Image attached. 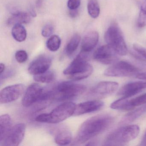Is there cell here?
Masks as SVG:
<instances>
[{"label": "cell", "mask_w": 146, "mask_h": 146, "mask_svg": "<svg viewBox=\"0 0 146 146\" xmlns=\"http://www.w3.org/2000/svg\"><path fill=\"white\" fill-rule=\"evenodd\" d=\"M15 58L18 63H24L28 59V54L24 50H19L16 53Z\"/></svg>", "instance_id": "f1b7e54d"}, {"label": "cell", "mask_w": 146, "mask_h": 146, "mask_svg": "<svg viewBox=\"0 0 146 146\" xmlns=\"http://www.w3.org/2000/svg\"><path fill=\"white\" fill-rule=\"evenodd\" d=\"M104 102L94 100L82 102L76 105L73 115L79 116L99 111L104 106Z\"/></svg>", "instance_id": "9a60e30c"}, {"label": "cell", "mask_w": 146, "mask_h": 146, "mask_svg": "<svg viewBox=\"0 0 146 146\" xmlns=\"http://www.w3.org/2000/svg\"><path fill=\"white\" fill-rule=\"evenodd\" d=\"M86 89V87L82 84L69 81L61 82L48 90L44 89L42 100L65 101L82 94Z\"/></svg>", "instance_id": "7a4b0ae2"}, {"label": "cell", "mask_w": 146, "mask_h": 146, "mask_svg": "<svg viewBox=\"0 0 146 146\" xmlns=\"http://www.w3.org/2000/svg\"><path fill=\"white\" fill-rule=\"evenodd\" d=\"M25 86L23 84H16L3 88L0 93L1 104H6L15 101L23 94Z\"/></svg>", "instance_id": "30bf717a"}, {"label": "cell", "mask_w": 146, "mask_h": 146, "mask_svg": "<svg viewBox=\"0 0 146 146\" xmlns=\"http://www.w3.org/2000/svg\"><path fill=\"white\" fill-rule=\"evenodd\" d=\"M52 59L48 55H40L34 60L30 64L28 71L31 75L42 74L48 70L52 64Z\"/></svg>", "instance_id": "4fadbf2b"}, {"label": "cell", "mask_w": 146, "mask_h": 146, "mask_svg": "<svg viewBox=\"0 0 146 146\" xmlns=\"http://www.w3.org/2000/svg\"><path fill=\"white\" fill-rule=\"evenodd\" d=\"M76 104L72 102H65L55 108L50 113H43L37 116V122L56 124L62 122L74 114Z\"/></svg>", "instance_id": "5b68a950"}, {"label": "cell", "mask_w": 146, "mask_h": 146, "mask_svg": "<svg viewBox=\"0 0 146 146\" xmlns=\"http://www.w3.org/2000/svg\"><path fill=\"white\" fill-rule=\"evenodd\" d=\"M31 21V15L23 12H19L13 13L7 21L8 25H14L16 24H28Z\"/></svg>", "instance_id": "d6986e66"}, {"label": "cell", "mask_w": 146, "mask_h": 146, "mask_svg": "<svg viewBox=\"0 0 146 146\" xmlns=\"http://www.w3.org/2000/svg\"><path fill=\"white\" fill-rule=\"evenodd\" d=\"M54 29V28L53 25L51 23H48L42 28V35L45 37H49L53 33Z\"/></svg>", "instance_id": "f546056e"}, {"label": "cell", "mask_w": 146, "mask_h": 146, "mask_svg": "<svg viewBox=\"0 0 146 146\" xmlns=\"http://www.w3.org/2000/svg\"><path fill=\"white\" fill-rule=\"evenodd\" d=\"M88 11L89 15L94 19L99 17L100 12V6L97 0H89L88 4Z\"/></svg>", "instance_id": "484cf974"}, {"label": "cell", "mask_w": 146, "mask_h": 146, "mask_svg": "<svg viewBox=\"0 0 146 146\" xmlns=\"http://www.w3.org/2000/svg\"><path fill=\"white\" fill-rule=\"evenodd\" d=\"M131 105L134 108L146 104V93L134 99H131Z\"/></svg>", "instance_id": "83f0119b"}, {"label": "cell", "mask_w": 146, "mask_h": 146, "mask_svg": "<svg viewBox=\"0 0 146 146\" xmlns=\"http://www.w3.org/2000/svg\"><path fill=\"white\" fill-rule=\"evenodd\" d=\"M140 7V12L137 19V25L139 28L146 26V0H137Z\"/></svg>", "instance_id": "603a6c76"}, {"label": "cell", "mask_w": 146, "mask_h": 146, "mask_svg": "<svg viewBox=\"0 0 146 146\" xmlns=\"http://www.w3.org/2000/svg\"><path fill=\"white\" fill-rule=\"evenodd\" d=\"M146 111V106L141 107L125 115L119 122L120 125H126L140 117Z\"/></svg>", "instance_id": "ffe728a7"}, {"label": "cell", "mask_w": 146, "mask_h": 146, "mask_svg": "<svg viewBox=\"0 0 146 146\" xmlns=\"http://www.w3.org/2000/svg\"><path fill=\"white\" fill-rule=\"evenodd\" d=\"M135 77L138 79L146 81V72L138 73Z\"/></svg>", "instance_id": "d6a6232c"}, {"label": "cell", "mask_w": 146, "mask_h": 146, "mask_svg": "<svg viewBox=\"0 0 146 146\" xmlns=\"http://www.w3.org/2000/svg\"><path fill=\"white\" fill-rule=\"evenodd\" d=\"M99 33L96 31L89 32L84 37L82 43V51L89 53L95 48L99 41Z\"/></svg>", "instance_id": "e0dca14e"}, {"label": "cell", "mask_w": 146, "mask_h": 146, "mask_svg": "<svg viewBox=\"0 0 146 146\" xmlns=\"http://www.w3.org/2000/svg\"><path fill=\"white\" fill-rule=\"evenodd\" d=\"M118 87V83L116 82H100L90 90L88 96L93 100L105 98L113 94Z\"/></svg>", "instance_id": "ba28073f"}, {"label": "cell", "mask_w": 146, "mask_h": 146, "mask_svg": "<svg viewBox=\"0 0 146 146\" xmlns=\"http://www.w3.org/2000/svg\"><path fill=\"white\" fill-rule=\"evenodd\" d=\"M145 132H146V131H145Z\"/></svg>", "instance_id": "8d00e7d4"}, {"label": "cell", "mask_w": 146, "mask_h": 146, "mask_svg": "<svg viewBox=\"0 0 146 146\" xmlns=\"http://www.w3.org/2000/svg\"><path fill=\"white\" fill-rule=\"evenodd\" d=\"M12 122L10 115L3 114L0 117V142L3 141L11 129Z\"/></svg>", "instance_id": "ac0fdd59"}, {"label": "cell", "mask_w": 146, "mask_h": 146, "mask_svg": "<svg viewBox=\"0 0 146 146\" xmlns=\"http://www.w3.org/2000/svg\"><path fill=\"white\" fill-rule=\"evenodd\" d=\"M55 78V75L53 71L48 70L44 73L35 75L34 79L36 82L43 83H50L52 82Z\"/></svg>", "instance_id": "d4e9b609"}, {"label": "cell", "mask_w": 146, "mask_h": 146, "mask_svg": "<svg viewBox=\"0 0 146 146\" xmlns=\"http://www.w3.org/2000/svg\"><path fill=\"white\" fill-rule=\"evenodd\" d=\"M44 89L37 83L31 84L25 91L22 99V105L29 107L37 102H40Z\"/></svg>", "instance_id": "7c38bea8"}, {"label": "cell", "mask_w": 146, "mask_h": 146, "mask_svg": "<svg viewBox=\"0 0 146 146\" xmlns=\"http://www.w3.org/2000/svg\"><path fill=\"white\" fill-rule=\"evenodd\" d=\"M110 107L115 110L129 111L135 108L131 104L129 98H121L111 104Z\"/></svg>", "instance_id": "44dd1931"}, {"label": "cell", "mask_w": 146, "mask_h": 146, "mask_svg": "<svg viewBox=\"0 0 146 146\" xmlns=\"http://www.w3.org/2000/svg\"><path fill=\"white\" fill-rule=\"evenodd\" d=\"M78 14V9H77V10H70L69 15L72 18L76 17H77Z\"/></svg>", "instance_id": "836d02e7"}, {"label": "cell", "mask_w": 146, "mask_h": 146, "mask_svg": "<svg viewBox=\"0 0 146 146\" xmlns=\"http://www.w3.org/2000/svg\"><path fill=\"white\" fill-rule=\"evenodd\" d=\"M26 125L23 123H19L12 126L5 139L0 142L1 146H17L24 137Z\"/></svg>", "instance_id": "9c48e42d"}, {"label": "cell", "mask_w": 146, "mask_h": 146, "mask_svg": "<svg viewBox=\"0 0 146 146\" xmlns=\"http://www.w3.org/2000/svg\"><path fill=\"white\" fill-rule=\"evenodd\" d=\"M118 54L108 45H103L94 53V59L104 64H112L117 62Z\"/></svg>", "instance_id": "8fae6325"}, {"label": "cell", "mask_w": 146, "mask_h": 146, "mask_svg": "<svg viewBox=\"0 0 146 146\" xmlns=\"http://www.w3.org/2000/svg\"><path fill=\"white\" fill-rule=\"evenodd\" d=\"M88 53L81 51L63 72L72 80L80 81L88 77L93 72V67L88 63Z\"/></svg>", "instance_id": "3957f363"}, {"label": "cell", "mask_w": 146, "mask_h": 146, "mask_svg": "<svg viewBox=\"0 0 146 146\" xmlns=\"http://www.w3.org/2000/svg\"><path fill=\"white\" fill-rule=\"evenodd\" d=\"M5 69V64L1 63L0 64V74L1 75L4 73Z\"/></svg>", "instance_id": "e575fe53"}, {"label": "cell", "mask_w": 146, "mask_h": 146, "mask_svg": "<svg viewBox=\"0 0 146 146\" xmlns=\"http://www.w3.org/2000/svg\"><path fill=\"white\" fill-rule=\"evenodd\" d=\"M81 39V36L78 34L72 36L66 47L65 52L67 55L70 56L74 53L79 46Z\"/></svg>", "instance_id": "cb8c5ba5"}, {"label": "cell", "mask_w": 146, "mask_h": 146, "mask_svg": "<svg viewBox=\"0 0 146 146\" xmlns=\"http://www.w3.org/2000/svg\"><path fill=\"white\" fill-rule=\"evenodd\" d=\"M141 145L143 146H146V132H145L142 139L141 141Z\"/></svg>", "instance_id": "d590c367"}, {"label": "cell", "mask_w": 146, "mask_h": 146, "mask_svg": "<svg viewBox=\"0 0 146 146\" xmlns=\"http://www.w3.org/2000/svg\"><path fill=\"white\" fill-rule=\"evenodd\" d=\"M114 120V117L108 114H99L88 119L79 128L73 145L85 143L104 132L111 125Z\"/></svg>", "instance_id": "6da1fadb"}, {"label": "cell", "mask_w": 146, "mask_h": 146, "mask_svg": "<svg viewBox=\"0 0 146 146\" xmlns=\"http://www.w3.org/2000/svg\"><path fill=\"white\" fill-rule=\"evenodd\" d=\"M61 40L58 36H52L46 42V46L50 51L56 52L58 50L61 45Z\"/></svg>", "instance_id": "4316f807"}, {"label": "cell", "mask_w": 146, "mask_h": 146, "mask_svg": "<svg viewBox=\"0 0 146 146\" xmlns=\"http://www.w3.org/2000/svg\"><path fill=\"white\" fill-rule=\"evenodd\" d=\"M105 41L118 55L124 56L128 52L127 46L119 28L116 24L111 25L105 34Z\"/></svg>", "instance_id": "8992f818"}, {"label": "cell", "mask_w": 146, "mask_h": 146, "mask_svg": "<svg viewBox=\"0 0 146 146\" xmlns=\"http://www.w3.org/2000/svg\"><path fill=\"white\" fill-rule=\"evenodd\" d=\"M139 70L135 66L126 61H120L106 69L104 74L109 77H130L136 76Z\"/></svg>", "instance_id": "52a82bcc"}, {"label": "cell", "mask_w": 146, "mask_h": 146, "mask_svg": "<svg viewBox=\"0 0 146 146\" xmlns=\"http://www.w3.org/2000/svg\"><path fill=\"white\" fill-rule=\"evenodd\" d=\"M72 141V133L67 126L62 125L57 128L54 132V141L60 146L67 145Z\"/></svg>", "instance_id": "2e32d148"}, {"label": "cell", "mask_w": 146, "mask_h": 146, "mask_svg": "<svg viewBox=\"0 0 146 146\" xmlns=\"http://www.w3.org/2000/svg\"><path fill=\"white\" fill-rule=\"evenodd\" d=\"M146 89V82L139 81L126 84L118 91L117 95L121 98H130Z\"/></svg>", "instance_id": "5bb4252c"}, {"label": "cell", "mask_w": 146, "mask_h": 146, "mask_svg": "<svg viewBox=\"0 0 146 146\" xmlns=\"http://www.w3.org/2000/svg\"><path fill=\"white\" fill-rule=\"evenodd\" d=\"M12 35L17 41L22 42L24 41L27 37V31L22 24H16L13 25L12 30Z\"/></svg>", "instance_id": "7402d4cb"}, {"label": "cell", "mask_w": 146, "mask_h": 146, "mask_svg": "<svg viewBox=\"0 0 146 146\" xmlns=\"http://www.w3.org/2000/svg\"><path fill=\"white\" fill-rule=\"evenodd\" d=\"M140 127L137 125L122 126L108 135L104 142L105 146L125 145L136 138L140 132Z\"/></svg>", "instance_id": "277c9868"}, {"label": "cell", "mask_w": 146, "mask_h": 146, "mask_svg": "<svg viewBox=\"0 0 146 146\" xmlns=\"http://www.w3.org/2000/svg\"><path fill=\"white\" fill-rule=\"evenodd\" d=\"M134 50L146 59V48L137 44L133 45Z\"/></svg>", "instance_id": "1f68e13d"}, {"label": "cell", "mask_w": 146, "mask_h": 146, "mask_svg": "<svg viewBox=\"0 0 146 146\" xmlns=\"http://www.w3.org/2000/svg\"><path fill=\"white\" fill-rule=\"evenodd\" d=\"M81 5V0H68L67 7L70 10H77Z\"/></svg>", "instance_id": "4dcf8cb0"}]
</instances>
